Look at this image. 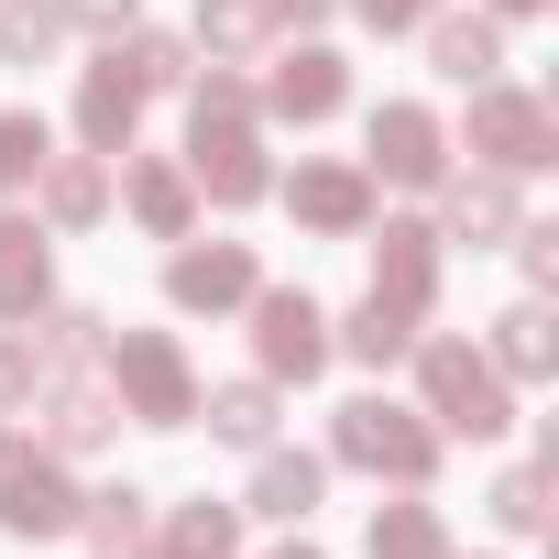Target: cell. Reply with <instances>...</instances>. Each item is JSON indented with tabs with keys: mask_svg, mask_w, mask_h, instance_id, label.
I'll return each mask as SVG.
<instances>
[{
	"mask_svg": "<svg viewBox=\"0 0 559 559\" xmlns=\"http://www.w3.org/2000/svg\"><path fill=\"white\" fill-rule=\"evenodd\" d=\"M67 45V12L56 0H0V67H45Z\"/></svg>",
	"mask_w": 559,
	"mask_h": 559,
	"instance_id": "29",
	"label": "cell"
},
{
	"mask_svg": "<svg viewBox=\"0 0 559 559\" xmlns=\"http://www.w3.org/2000/svg\"><path fill=\"white\" fill-rule=\"evenodd\" d=\"M187 187H209L219 209H263V198H274L263 132H252V121H187Z\"/></svg>",
	"mask_w": 559,
	"mask_h": 559,
	"instance_id": "8",
	"label": "cell"
},
{
	"mask_svg": "<svg viewBox=\"0 0 559 559\" xmlns=\"http://www.w3.org/2000/svg\"><path fill=\"white\" fill-rule=\"evenodd\" d=\"M132 132H143V78H132V67H121V45H110V56L78 78V143L121 165V154H132Z\"/></svg>",
	"mask_w": 559,
	"mask_h": 559,
	"instance_id": "13",
	"label": "cell"
},
{
	"mask_svg": "<svg viewBox=\"0 0 559 559\" xmlns=\"http://www.w3.org/2000/svg\"><path fill=\"white\" fill-rule=\"evenodd\" d=\"M330 493V461L319 450H252V504L241 515H274V526H308Z\"/></svg>",
	"mask_w": 559,
	"mask_h": 559,
	"instance_id": "16",
	"label": "cell"
},
{
	"mask_svg": "<svg viewBox=\"0 0 559 559\" xmlns=\"http://www.w3.org/2000/svg\"><path fill=\"white\" fill-rule=\"evenodd\" d=\"M263 45H274L263 0H198V56H209V67H252Z\"/></svg>",
	"mask_w": 559,
	"mask_h": 559,
	"instance_id": "26",
	"label": "cell"
},
{
	"mask_svg": "<svg viewBox=\"0 0 559 559\" xmlns=\"http://www.w3.org/2000/svg\"><path fill=\"white\" fill-rule=\"evenodd\" d=\"M121 209H132L154 241H187V230H198V187H187V165H176V154H132Z\"/></svg>",
	"mask_w": 559,
	"mask_h": 559,
	"instance_id": "19",
	"label": "cell"
},
{
	"mask_svg": "<svg viewBox=\"0 0 559 559\" xmlns=\"http://www.w3.org/2000/svg\"><path fill=\"white\" fill-rule=\"evenodd\" d=\"M78 526V483H67V461L34 439V428H0V537H67Z\"/></svg>",
	"mask_w": 559,
	"mask_h": 559,
	"instance_id": "4",
	"label": "cell"
},
{
	"mask_svg": "<svg viewBox=\"0 0 559 559\" xmlns=\"http://www.w3.org/2000/svg\"><path fill=\"white\" fill-rule=\"evenodd\" d=\"M362 559H450V526H439V504H373V526H362Z\"/></svg>",
	"mask_w": 559,
	"mask_h": 559,
	"instance_id": "28",
	"label": "cell"
},
{
	"mask_svg": "<svg viewBox=\"0 0 559 559\" xmlns=\"http://www.w3.org/2000/svg\"><path fill=\"white\" fill-rule=\"evenodd\" d=\"M352 12H362V23H373V34H417V23H428V12H439V0H352Z\"/></svg>",
	"mask_w": 559,
	"mask_h": 559,
	"instance_id": "36",
	"label": "cell"
},
{
	"mask_svg": "<svg viewBox=\"0 0 559 559\" xmlns=\"http://www.w3.org/2000/svg\"><path fill=\"white\" fill-rule=\"evenodd\" d=\"M373 297L406 308V319L439 308V230H428V219H384V241H373Z\"/></svg>",
	"mask_w": 559,
	"mask_h": 559,
	"instance_id": "14",
	"label": "cell"
},
{
	"mask_svg": "<svg viewBox=\"0 0 559 559\" xmlns=\"http://www.w3.org/2000/svg\"><path fill=\"white\" fill-rule=\"evenodd\" d=\"M45 154H56L45 110H0V198H23V187L45 176Z\"/></svg>",
	"mask_w": 559,
	"mask_h": 559,
	"instance_id": "30",
	"label": "cell"
},
{
	"mask_svg": "<svg viewBox=\"0 0 559 559\" xmlns=\"http://www.w3.org/2000/svg\"><path fill=\"white\" fill-rule=\"evenodd\" d=\"M121 67H132L143 99H154V88H187V78H198V45H187V34H121Z\"/></svg>",
	"mask_w": 559,
	"mask_h": 559,
	"instance_id": "31",
	"label": "cell"
},
{
	"mask_svg": "<svg viewBox=\"0 0 559 559\" xmlns=\"http://www.w3.org/2000/svg\"><path fill=\"white\" fill-rule=\"evenodd\" d=\"M198 417H209V439H230V450H274V417H286V406H274L263 373H241V384H209Z\"/></svg>",
	"mask_w": 559,
	"mask_h": 559,
	"instance_id": "23",
	"label": "cell"
},
{
	"mask_svg": "<svg viewBox=\"0 0 559 559\" xmlns=\"http://www.w3.org/2000/svg\"><path fill=\"white\" fill-rule=\"evenodd\" d=\"M483 352H493V373H504V384H548V362H559L548 297H515V308L493 319V341H483Z\"/></svg>",
	"mask_w": 559,
	"mask_h": 559,
	"instance_id": "22",
	"label": "cell"
},
{
	"mask_svg": "<svg viewBox=\"0 0 559 559\" xmlns=\"http://www.w3.org/2000/svg\"><path fill=\"white\" fill-rule=\"evenodd\" d=\"M45 297H56V241L12 209V219H0V330H23Z\"/></svg>",
	"mask_w": 559,
	"mask_h": 559,
	"instance_id": "17",
	"label": "cell"
},
{
	"mask_svg": "<svg viewBox=\"0 0 559 559\" xmlns=\"http://www.w3.org/2000/svg\"><path fill=\"white\" fill-rule=\"evenodd\" d=\"M274 559H330V548H308V537H286V548H274Z\"/></svg>",
	"mask_w": 559,
	"mask_h": 559,
	"instance_id": "39",
	"label": "cell"
},
{
	"mask_svg": "<svg viewBox=\"0 0 559 559\" xmlns=\"http://www.w3.org/2000/svg\"><path fill=\"white\" fill-rule=\"evenodd\" d=\"M23 341L45 352V373H88V362L110 352V319H99V308H67V297H45V308L23 319Z\"/></svg>",
	"mask_w": 559,
	"mask_h": 559,
	"instance_id": "21",
	"label": "cell"
},
{
	"mask_svg": "<svg viewBox=\"0 0 559 559\" xmlns=\"http://www.w3.org/2000/svg\"><path fill=\"white\" fill-rule=\"evenodd\" d=\"M34 395H45V352H34L23 330H0V417H23Z\"/></svg>",
	"mask_w": 559,
	"mask_h": 559,
	"instance_id": "33",
	"label": "cell"
},
{
	"mask_svg": "<svg viewBox=\"0 0 559 559\" xmlns=\"http://www.w3.org/2000/svg\"><path fill=\"white\" fill-rule=\"evenodd\" d=\"M493 526H504V537H537V526H548V461H515V472L493 483Z\"/></svg>",
	"mask_w": 559,
	"mask_h": 559,
	"instance_id": "32",
	"label": "cell"
},
{
	"mask_svg": "<svg viewBox=\"0 0 559 559\" xmlns=\"http://www.w3.org/2000/svg\"><path fill=\"white\" fill-rule=\"evenodd\" d=\"M252 286H263L252 241H176V263H165V297H176L187 319H219V308H241Z\"/></svg>",
	"mask_w": 559,
	"mask_h": 559,
	"instance_id": "10",
	"label": "cell"
},
{
	"mask_svg": "<svg viewBox=\"0 0 559 559\" xmlns=\"http://www.w3.org/2000/svg\"><path fill=\"white\" fill-rule=\"evenodd\" d=\"M45 230H88L110 219V154H45Z\"/></svg>",
	"mask_w": 559,
	"mask_h": 559,
	"instance_id": "20",
	"label": "cell"
},
{
	"mask_svg": "<svg viewBox=\"0 0 559 559\" xmlns=\"http://www.w3.org/2000/svg\"><path fill=\"white\" fill-rule=\"evenodd\" d=\"M417 34H428V67H439L450 88H483V78H504V34H493V12H428Z\"/></svg>",
	"mask_w": 559,
	"mask_h": 559,
	"instance_id": "18",
	"label": "cell"
},
{
	"mask_svg": "<svg viewBox=\"0 0 559 559\" xmlns=\"http://www.w3.org/2000/svg\"><path fill=\"white\" fill-rule=\"evenodd\" d=\"M406 352H417V395H428L417 417H428L439 439H504V428H515V384L493 373L483 341H450V330H439V341H406Z\"/></svg>",
	"mask_w": 559,
	"mask_h": 559,
	"instance_id": "1",
	"label": "cell"
},
{
	"mask_svg": "<svg viewBox=\"0 0 559 559\" xmlns=\"http://www.w3.org/2000/svg\"><path fill=\"white\" fill-rule=\"evenodd\" d=\"M493 176H548L559 165V121H548V99H526V88H504V78H483L472 88V132H461Z\"/></svg>",
	"mask_w": 559,
	"mask_h": 559,
	"instance_id": "5",
	"label": "cell"
},
{
	"mask_svg": "<svg viewBox=\"0 0 559 559\" xmlns=\"http://www.w3.org/2000/svg\"><path fill=\"white\" fill-rule=\"evenodd\" d=\"M286 209H297V230H319V241H362V230H373V176L341 165V154H319V165L286 176Z\"/></svg>",
	"mask_w": 559,
	"mask_h": 559,
	"instance_id": "9",
	"label": "cell"
},
{
	"mask_svg": "<svg viewBox=\"0 0 559 559\" xmlns=\"http://www.w3.org/2000/svg\"><path fill=\"white\" fill-rule=\"evenodd\" d=\"M252 352H263V384H319L330 373V308L308 286H252Z\"/></svg>",
	"mask_w": 559,
	"mask_h": 559,
	"instance_id": "6",
	"label": "cell"
},
{
	"mask_svg": "<svg viewBox=\"0 0 559 559\" xmlns=\"http://www.w3.org/2000/svg\"><path fill=\"white\" fill-rule=\"evenodd\" d=\"M526 12H548V0H493V23H526Z\"/></svg>",
	"mask_w": 559,
	"mask_h": 559,
	"instance_id": "38",
	"label": "cell"
},
{
	"mask_svg": "<svg viewBox=\"0 0 559 559\" xmlns=\"http://www.w3.org/2000/svg\"><path fill=\"white\" fill-rule=\"evenodd\" d=\"M504 252H515V274H526V297H548V286H559V230H548V219H515V230H504Z\"/></svg>",
	"mask_w": 559,
	"mask_h": 559,
	"instance_id": "34",
	"label": "cell"
},
{
	"mask_svg": "<svg viewBox=\"0 0 559 559\" xmlns=\"http://www.w3.org/2000/svg\"><path fill=\"white\" fill-rule=\"evenodd\" d=\"M362 143H373V154H362L373 187H439V176H450V121H439L428 99H384V110L362 121Z\"/></svg>",
	"mask_w": 559,
	"mask_h": 559,
	"instance_id": "7",
	"label": "cell"
},
{
	"mask_svg": "<svg viewBox=\"0 0 559 559\" xmlns=\"http://www.w3.org/2000/svg\"><path fill=\"white\" fill-rule=\"evenodd\" d=\"M252 99H263L274 121H297V132H308V121H330V110L352 99V67H341L319 34H297V56H274V78H263Z\"/></svg>",
	"mask_w": 559,
	"mask_h": 559,
	"instance_id": "11",
	"label": "cell"
},
{
	"mask_svg": "<svg viewBox=\"0 0 559 559\" xmlns=\"http://www.w3.org/2000/svg\"><path fill=\"white\" fill-rule=\"evenodd\" d=\"M56 461H78V450H110L121 439V395L99 384V373H67V384H45V428H34Z\"/></svg>",
	"mask_w": 559,
	"mask_h": 559,
	"instance_id": "15",
	"label": "cell"
},
{
	"mask_svg": "<svg viewBox=\"0 0 559 559\" xmlns=\"http://www.w3.org/2000/svg\"><path fill=\"white\" fill-rule=\"evenodd\" d=\"M67 12V34H99V45H121L132 23H143V0H56Z\"/></svg>",
	"mask_w": 559,
	"mask_h": 559,
	"instance_id": "35",
	"label": "cell"
},
{
	"mask_svg": "<svg viewBox=\"0 0 559 559\" xmlns=\"http://www.w3.org/2000/svg\"><path fill=\"white\" fill-rule=\"evenodd\" d=\"M110 373V395H121V417L132 428H198V362H187V341L176 330H110V352H99Z\"/></svg>",
	"mask_w": 559,
	"mask_h": 559,
	"instance_id": "2",
	"label": "cell"
},
{
	"mask_svg": "<svg viewBox=\"0 0 559 559\" xmlns=\"http://www.w3.org/2000/svg\"><path fill=\"white\" fill-rule=\"evenodd\" d=\"M330 461H352V472L417 493V483L439 472V428H428L417 406H395V395H352V406L330 417Z\"/></svg>",
	"mask_w": 559,
	"mask_h": 559,
	"instance_id": "3",
	"label": "cell"
},
{
	"mask_svg": "<svg viewBox=\"0 0 559 559\" xmlns=\"http://www.w3.org/2000/svg\"><path fill=\"white\" fill-rule=\"evenodd\" d=\"M526 209H515V176H493V165H472V176H439V241H472V252H504V230H515Z\"/></svg>",
	"mask_w": 559,
	"mask_h": 559,
	"instance_id": "12",
	"label": "cell"
},
{
	"mask_svg": "<svg viewBox=\"0 0 559 559\" xmlns=\"http://www.w3.org/2000/svg\"><path fill=\"white\" fill-rule=\"evenodd\" d=\"M330 12H341V0H263V23H274V34H319Z\"/></svg>",
	"mask_w": 559,
	"mask_h": 559,
	"instance_id": "37",
	"label": "cell"
},
{
	"mask_svg": "<svg viewBox=\"0 0 559 559\" xmlns=\"http://www.w3.org/2000/svg\"><path fill=\"white\" fill-rule=\"evenodd\" d=\"M406 341H417V319H406V308H384V297H362L352 319H330V352H352L362 373H395V362H406Z\"/></svg>",
	"mask_w": 559,
	"mask_h": 559,
	"instance_id": "25",
	"label": "cell"
},
{
	"mask_svg": "<svg viewBox=\"0 0 559 559\" xmlns=\"http://www.w3.org/2000/svg\"><path fill=\"white\" fill-rule=\"evenodd\" d=\"M154 559H241V504H209V493H198V504H176Z\"/></svg>",
	"mask_w": 559,
	"mask_h": 559,
	"instance_id": "27",
	"label": "cell"
},
{
	"mask_svg": "<svg viewBox=\"0 0 559 559\" xmlns=\"http://www.w3.org/2000/svg\"><path fill=\"white\" fill-rule=\"evenodd\" d=\"M78 526H88L99 559H132V548L154 537V493H143V483H99V493H78Z\"/></svg>",
	"mask_w": 559,
	"mask_h": 559,
	"instance_id": "24",
	"label": "cell"
}]
</instances>
